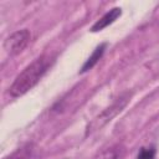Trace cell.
Wrapping results in <instances>:
<instances>
[{
	"instance_id": "1",
	"label": "cell",
	"mask_w": 159,
	"mask_h": 159,
	"mask_svg": "<svg viewBox=\"0 0 159 159\" xmlns=\"http://www.w3.org/2000/svg\"><path fill=\"white\" fill-rule=\"evenodd\" d=\"M55 63V56L42 55L27 65L14 80L9 87V94L11 97H21L32 89L40 80L46 75V72Z\"/></svg>"
},
{
	"instance_id": "2",
	"label": "cell",
	"mask_w": 159,
	"mask_h": 159,
	"mask_svg": "<svg viewBox=\"0 0 159 159\" xmlns=\"http://www.w3.org/2000/svg\"><path fill=\"white\" fill-rule=\"evenodd\" d=\"M129 101H130V94L129 93L120 94L109 107H107L92 122H89V124L87 125V129H86V135L92 134L93 132H97L102 127H104L108 122H111L118 113H120L125 108V106L128 104Z\"/></svg>"
},
{
	"instance_id": "3",
	"label": "cell",
	"mask_w": 159,
	"mask_h": 159,
	"mask_svg": "<svg viewBox=\"0 0 159 159\" xmlns=\"http://www.w3.org/2000/svg\"><path fill=\"white\" fill-rule=\"evenodd\" d=\"M30 40H31V34L27 29L17 30V31L10 34L5 39V41L2 43L4 51L9 56H16L26 48Z\"/></svg>"
},
{
	"instance_id": "4",
	"label": "cell",
	"mask_w": 159,
	"mask_h": 159,
	"mask_svg": "<svg viewBox=\"0 0 159 159\" xmlns=\"http://www.w3.org/2000/svg\"><path fill=\"white\" fill-rule=\"evenodd\" d=\"M122 15V9L120 7H113L109 11H107L102 17H99L91 27V32H98L102 31L103 29H106L107 26H109L111 24H113L119 16Z\"/></svg>"
},
{
	"instance_id": "5",
	"label": "cell",
	"mask_w": 159,
	"mask_h": 159,
	"mask_svg": "<svg viewBox=\"0 0 159 159\" xmlns=\"http://www.w3.org/2000/svg\"><path fill=\"white\" fill-rule=\"evenodd\" d=\"M36 157V145L34 143H26L22 147L17 148L15 152L5 157L4 159H35Z\"/></svg>"
},
{
	"instance_id": "6",
	"label": "cell",
	"mask_w": 159,
	"mask_h": 159,
	"mask_svg": "<svg viewBox=\"0 0 159 159\" xmlns=\"http://www.w3.org/2000/svg\"><path fill=\"white\" fill-rule=\"evenodd\" d=\"M106 48H107V43H106V42H103V43L98 45V46L93 50V52L91 53V56H89V57L86 60V62L83 63V66H82V68H81L80 73H84V72H87V71L92 70V68L98 63V61L102 58V56H103V53H104Z\"/></svg>"
},
{
	"instance_id": "7",
	"label": "cell",
	"mask_w": 159,
	"mask_h": 159,
	"mask_svg": "<svg viewBox=\"0 0 159 159\" xmlns=\"http://www.w3.org/2000/svg\"><path fill=\"white\" fill-rule=\"evenodd\" d=\"M124 154H125V148L122 144H114L103 149L93 159H123Z\"/></svg>"
},
{
	"instance_id": "8",
	"label": "cell",
	"mask_w": 159,
	"mask_h": 159,
	"mask_svg": "<svg viewBox=\"0 0 159 159\" xmlns=\"http://www.w3.org/2000/svg\"><path fill=\"white\" fill-rule=\"evenodd\" d=\"M155 148L154 147H143L140 148L137 159H154L155 158Z\"/></svg>"
}]
</instances>
